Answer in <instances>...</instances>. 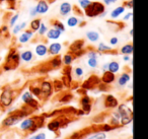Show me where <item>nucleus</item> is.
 Segmentation results:
<instances>
[{"mask_svg":"<svg viewBox=\"0 0 148 139\" xmlns=\"http://www.w3.org/2000/svg\"><path fill=\"white\" fill-rule=\"evenodd\" d=\"M34 111L31 108H29L27 106L21 107L19 110H13L9 113V115L1 122V126L0 129H8L11 127L15 126L16 124H18L21 120H23L25 118H27V116L33 114Z\"/></svg>","mask_w":148,"mask_h":139,"instance_id":"nucleus-1","label":"nucleus"},{"mask_svg":"<svg viewBox=\"0 0 148 139\" xmlns=\"http://www.w3.org/2000/svg\"><path fill=\"white\" fill-rule=\"evenodd\" d=\"M46 118H47L46 114L41 116L27 117L19 122V130L27 134H33L37 132L40 128L44 127Z\"/></svg>","mask_w":148,"mask_h":139,"instance_id":"nucleus-2","label":"nucleus"},{"mask_svg":"<svg viewBox=\"0 0 148 139\" xmlns=\"http://www.w3.org/2000/svg\"><path fill=\"white\" fill-rule=\"evenodd\" d=\"M72 122V119H70V116L66 115H59L56 118H54L52 121H50L47 124V128L53 133H55L56 136H60L59 131L63 128H66L70 123Z\"/></svg>","mask_w":148,"mask_h":139,"instance_id":"nucleus-3","label":"nucleus"},{"mask_svg":"<svg viewBox=\"0 0 148 139\" xmlns=\"http://www.w3.org/2000/svg\"><path fill=\"white\" fill-rule=\"evenodd\" d=\"M118 112L121 115V120H120V124L122 127L126 126V125L130 124L133 121V110L130 107H128L126 104H121L117 107Z\"/></svg>","mask_w":148,"mask_h":139,"instance_id":"nucleus-4","label":"nucleus"},{"mask_svg":"<svg viewBox=\"0 0 148 139\" xmlns=\"http://www.w3.org/2000/svg\"><path fill=\"white\" fill-rule=\"evenodd\" d=\"M19 63H21V56H19L18 53H16V50L12 49L7 55L5 63L3 65V70L4 71L13 70L16 67H18Z\"/></svg>","mask_w":148,"mask_h":139,"instance_id":"nucleus-5","label":"nucleus"},{"mask_svg":"<svg viewBox=\"0 0 148 139\" xmlns=\"http://www.w3.org/2000/svg\"><path fill=\"white\" fill-rule=\"evenodd\" d=\"M106 7L105 4H103L101 2H90L86 7L84 8V13L86 17H97L99 15H101L105 13Z\"/></svg>","mask_w":148,"mask_h":139,"instance_id":"nucleus-6","label":"nucleus"},{"mask_svg":"<svg viewBox=\"0 0 148 139\" xmlns=\"http://www.w3.org/2000/svg\"><path fill=\"white\" fill-rule=\"evenodd\" d=\"M15 98V94L10 88H4L0 94V106L2 108H8L12 105Z\"/></svg>","mask_w":148,"mask_h":139,"instance_id":"nucleus-7","label":"nucleus"},{"mask_svg":"<svg viewBox=\"0 0 148 139\" xmlns=\"http://www.w3.org/2000/svg\"><path fill=\"white\" fill-rule=\"evenodd\" d=\"M21 100H23V104L25 106H27L29 108H31L32 110L35 112V111L39 110L40 109V103L37 98H34V96L31 94V92L27 90V92H25L21 96Z\"/></svg>","mask_w":148,"mask_h":139,"instance_id":"nucleus-8","label":"nucleus"},{"mask_svg":"<svg viewBox=\"0 0 148 139\" xmlns=\"http://www.w3.org/2000/svg\"><path fill=\"white\" fill-rule=\"evenodd\" d=\"M84 40H76L69 46V53L73 54L74 57H80L82 54H84Z\"/></svg>","mask_w":148,"mask_h":139,"instance_id":"nucleus-9","label":"nucleus"},{"mask_svg":"<svg viewBox=\"0 0 148 139\" xmlns=\"http://www.w3.org/2000/svg\"><path fill=\"white\" fill-rule=\"evenodd\" d=\"M40 88H41V100H48L50 96L53 94L54 90H53V85H52L51 81H48V80H44V81L41 82V85H40Z\"/></svg>","mask_w":148,"mask_h":139,"instance_id":"nucleus-10","label":"nucleus"},{"mask_svg":"<svg viewBox=\"0 0 148 139\" xmlns=\"http://www.w3.org/2000/svg\"><path fill=\"white\" fill-rule=\"evenodd\" d=\"M101 83V78L99 76H97L95 74H92L91 76H89L86 80L82 83L81 88L85 90H90V89H95L97 86L99 85Z\"/></svg>","mask_w":148,"mask_h":139,"instance_id":"nucleus-11","label":"nucleus"},{"mask_svg":"<svg viewBox=\"0 0 148 139\" xmlns=\"http://www.w3.org/2000/svg\"><path fill=\"white\" fill-rule=\"evenodd\" d=\"M92 98L87 94L81 96L79 104H80V109L84 112L85 115H88L92 110Z\"/></svg>","mask_w":148,"mask_h":139,"instance_id":"nucleus-12","label":"nucleus"},{"mask_svg":"<svg viewBox=\"0 0 148 139\" xmlns=\"http://www.w3.org/2000/svg\"><path fill=\"white\" fill-rule=\"evenodd\" d=\"M93 131L92 126L87 127V128H84L82 130L76 131V132H73L70 136H68L66 139H84L85 137H87L88 135L91 134V132ZM95 132V131H93Z\"/></svg>","mask_w":148,"mask_h":139,"instance_id":"nucleus-13","label":"nucleus"},{"mask_svg":"<svg viewBox=\"0 0 148 139\" xmlns=\"http://www.w3.org/2000/svg\"><path fill=\"white\" fill-rule=\"evenodd\" d=\"M119 100L113 94H107L103 100V107L106 109H116L119 106Z\"/></svg>","mask_w":148,"mask_h":139,"instance_id":"nucleus-14","label":"nucleus"},{"mask_svg":"<svg viewBox=\"0 0 148 139\" xmlns=\"http://www.w3.org/2000/svg\"><path fill=\"white\" fill-rule=\"evenodd\" d=\"M115 80H116V75L114 73H112V72H110L109 70L103 71V76L101 77V82H103V84H106V85L112 84Z\"/></svg>","mask_w":148,"mask_h":139,"instance_id":"nucleus-15","label":"nucleus"},{"mask_svg":"<svg viewBox=\"0 0 148 139\" xmlns=\"http://www.w3.org/2000/svg\"><path fill=\"white\" fill-rule=\"evenodd\" d=\"M130 79H131V76H130V74L128 73V72H124V73H122L121 75L118 77L117 83H118V85H119L120 87H124V86L127 85V83L130 81Z\"/></svg>","mask_w":148,"mask_h":139,"instance_id":"nucleus-16","label":"nucleus"},{"mask_svg":"<svg viewBox=\"0 0 148 139\" xmlns=\"http://www.w3.org/2000/svg\"><path fill=\"white\" fill-rule=\"evenodd\" d=\"M62 50V44L60 43H53L48 48V53L52 56H57L60 54Z\"/></svg>","mask_w":148,"mask_h":139,"instance_id":"nucleus-17","label":"nucleus"},{"mask_svg":"<svg viewBox=\"0 0 148 139\" xmlns=\"http://www.w3.org/2000/svg\"><path fill=\"white\" fill-rule=\"evenodd\" d=\"M36 10H37V13L44 14V13H46L49 10V5H48V3L46 2L45 0H40L37 6H36Z\"/></svg>","mask_w":148,"mask_h":139,"instance_id":"nucleus-18","label":"nucleus"},{"mask_svg":"<svg viewBox=\"0 0 148 139\" xmlns=\"http://www.w3.org/2000/svg\"><path fill=\"white\" fill-rule=\"evenodd\" d=\"M34 36V32H32L31 30H27L25 32H23L18 38V42L21 44H25L31 40V38Z\"/></svg>","mask_w":148,"mask_h":139,"instance_id":"nucleus-19","label":"nucleus"},{"mask_svg":"<svg viewBox=\"0 0 148 139\" xmlns=\"http://www.w3.org/2000/svg\"><path fill=\"white\" fill-rule=\"evenodd\" d=\"M49 67L50 69H57V68H60L62 66V58L60 56H55L53 59H51V61L49 62Z\"/></svg>","mask_w":148,"mask_h":139,"instance_id":"nucleus-20","label":"nucleus"},{"mask_svg":"<svg viewBox=\"0 0 148 139\" xmlns=\"http://www.w3.org/2000/svg\"><path fill=\"white\" fill-rule=\"evenodd\" d=\"M36 54L40 57H44L48 54V47L45 44H39L36 47Z\"/></svg>","mask_w":148,"mask_h":139,"instance_id":"nucleus-21","label":"nucleus"},{"mask_svg":"<svg viewBox=\"0 0 148 139\" xmlns=\"http://www.w3.org/2000/svg\"><path fill=\"white\" fill-rule=\"evenodd\" d=\"M97 51L99 53H113V54H118L117 51H114L110 46L106 45L105 43H99V47H97Z\"/></svg>","mask_w":148,"mask_h":139,"instance_id":"nucleus-22","label":"nucleus"},{"mask_svg":"<svg viewBox=\"0 0 148 139\" xmlns=\"http://www.w3.org/2000/svg\"><path fill=\"white\" fill-rule=\"evenodd\" d=\"M19 56H21V60H23V61L25 62V63H29V62H31L32 60L34 59V54H33V52L29 51V50L23 51L21 54H19Z\"/></svg>","mask_w":148,"mask_h":139,"instance_id":"nucleus-23","label":"nucleus"},{"mask_svg":"<svg viewBox=\"0 0 148 139\" xmlns=\"http://www.w3.org/2000/svg\"><path fill=\"white\" fill-rule=\"evenodd\" d=\"M61 34H62L61 32L53 28V29L47 31V37H48V39H50V40H57L61 37Z\"/></svg>","mask_w":148,"mask_h":139,"instance_id":"nucleus-24","label":"nucleus"},{"mask_svg":"<svg viewBox=\"0 0 148 139\" xmlns=\"http://www.w3.org/2000/svg\"><path fill=\"white\" fill-rule=\"evenodd\" d=\"M72 6L69 2H63L60 5V13L61 15H67L68 13L71 12Z\"/></svg>","mask_w":148,"mask_h":139,"instance_id":"nucleus-25","label":"nucleus"},{"mask_svg":"<svg viewBox=\"0 0 148 139\" xmlns=\"http://www.w3.org/2000/svg\"><path fill=\"white\" fill-rule=\"evenodd\" d=\"M75 59H76V58L74 57L73 54L67 53V54H65V55L63 56V58H62V63H63L65 66H70V65H71V63Z\"/></svg>","mask_w":148,"mask_h":139,"instance_id":"nucleus-26","label":"nucleus"},{"mask_svg":"<svg viewBox=\"0 0 148 139\" xmlns=\"http://www.w3.org/2000/svg\"><path fill=\"white\" fill-rule=\"evenodd\" d=\"M86 38L91 43H95L99 40V34L95 31H89L86 33Z\"/></svg>","mask_w":148,"mask_h":139,"instance_id":"nucleus-27","label":"nucleus"},{"mask_svg":"<svg viewBox=\"0 0 148 139\" xmlns=\"http://www.w3.org/2000/svg\"><path fill=\"white\" fill-rule=\"evenodd\" d=\"M108 70H109L110 72H112V73H114V74L118 73V72H119V70H120L119 62H117V61L110 62V63L108 64Z\"/></svg>","mask_w":148,"mask_h":139,"instance_id":"nucleus-28","label":"nucleus"},{"mask_svg":"<svg viewBox=\"0 0 148 139\" xmlns=\"http://www.w3.org/2000/svg\"><path fill=\"white\" fill-rule=\"evenodd\" d=\"M84 139H107V134H106V132L97 131L93 134H90L87 137H85Z\"/></svg>","mask_w":148,"mask_h":139,"instance_id":"nucleus-29","label":"nucleus"},{"mask_svg":"<svg viewBox=\"0 0 148 139\" xmlns=\"http://www.w3.org/2000/svg\"><path fill=\"white\" fill-rule=\"evenodd\" d=\"M29 92H31L32 94L34 96V98H40L41 100V88H40V86H37V85H29Z\"/></svg>","mask_w":148,"mask_h":139,"instance_id":"nucleus-30","label":"nucleus"},{"mask_svg":"<svg viewBox=\"0 0 148 139\" xmlns=\"http://www.w3.org/2000/svg\"><path fill=\"white\" fill-rule=\"evenodd\" d=\"M123 55H131L133 53V44H126L120 50Z\"/></svg>","mask_w":148,"mask_h":139,"instance_id":"nucleus-31","label":"nucleus"},{"mask_svg":"<svg viewBox=\"0 0 148 139\" xmlns=\"http://www.w3.org/2000/svg\"><path fill=\"white\" fill-rule=\"evenodd\" d=\"M124 11H125V6L116 7V8L111 12V17L112 19H117V17H119L122 13H124Z\"/></svg>","mask_w":148,"mask_h":139,"instance_id":"nucleus-32","label":"nucleus"},{"mask_svg":"<svg viewBox=\"0 0 148 139\" xmlns=\"http://www.w3.org/2000/svg\"><path fill=\"white\" fill-rule=\"evenodd\" d=\"M72 100H73V94H70V92H66V94H64L63 96L59 98V103H61V104H68V103H70Z\"/></svg>","mask_w":148,"mask_h":139,"instance_id":"nucleus-33","label":"nucleus"},{"mask_svg":"<svg viewBox=\"0 0 148 139\" xmlns=\"http://www.w3.org/2000/svg\"><path fill=\"white\" fill-rule=\"evenodd\" d=\"M52 85H53V90H54L55 92H61V90L64 88L63 83H62V81H61V80H59V79L54 80V81L52 82Z\"/></svg>","mask_w":148,"mask_h":139,"instance_id":"nucleus-34","label":"nucleus"},{"mask_svg":"<svg viewBox=\"0 0 148 139\" xmlns=\"http://www.w3.org/2000/svg\"><path fill=\"white\" fill-rule=\"evenodd\" d=\"M41 23H42V21H41V19H34V21L31 23V25H29V27H31V31L34 32V33H35V32H37L38 30H39Z\"/></svg>","mask_w":148,"mask_h":139,"instance_id":"nucleus-35","label":"nucleus"},{"mask_svg":"<svg viewBox=\"0 0 148 139\" xmlns=\"http://www.w3.org/2000/svg\"><path fill=\"white\" fill-rule=\"evenodd\" d=\"M52 25H53L54 29L58 30V31H60L61 33H63V32L65 31V27H64V25L61 23V21H57V19H53V21H52Z\"/></svg>","mask_w":148,"mask_h":139,"instance_id":"nucleus-36","label":"nucleus"},{"mask_svg":"<svg viewBox=\"0 0 148 139\" xmlns=\"http://www.w3.org/2000/svg\"><path fill=\"white\" fill-rule=\"evenodd\" d=\"M87 65L90 68H97V65H99L97 57H88V59H87Z\"/></svg>","mask_w":148,"mask_h":139,"instance_id":"nucleus-37","label":"nucleus"},{"mask_svg":"<svg viewBox=\"0 0 148 139\" xmlns=\"http://www.w3.org/2000/svg\"><path fill=\"white\" fill-rule=\"evenodd\" d=\"M67 25L69 28H74V27H76V25H78V19L75 17H69L67 21Z\"/></svg>","mask_w":148,"mask_h":139,"instance_id":"nucleus-38","label":"nucleus"},{"mask_svg":"<svg viewBox=\"0 0 148 139\" xmlns=\"http://www.w3.org/2000/svg\"><path fill=\"white\" fill-rule=\"evenodd\" d=\"M25 27H27V23H25V21H23V23H19V25H15L14 29H13V34H14V35H16L18 32H21V30H23Z\"/></svg>","mask_w":148,"mask_h":139,"instance_id":"nucleus-39","label":"nucleus"},{"mask_svg":"<svg viewBox=\"0 0 148 139\" xmlns=\"http://www.w3.org/2000/svg\"><path fill=\"white\" fill-rule=\"evenodd\" d=\"M16 0H0V4H4V3H7L8 6L7 7H12V9H14V4Z\"/></svg>","mask_w":148,"mask_h":139,"instance_id":"nucleus-40","label":"nucleus"},{"mask_svg":"<svg viewBox=\"0 0 148 139\" xmlns=\"http://www.w3.org/2000/svg\"><path fill=\"white\" fill-rule=\"evenodd\" d=\"M47 31H48V29H47V27L45 25V23H41L39 30H38V32H39V35L40 36H44L46 33H47Z\"/></svg>","mask_w":148,"mask_h":139,"instance_id":"nucleus-41","label":"nucleus"},{"mask_svg":"<svg viewBox=\"0 0 148 139\" xmlns=\"http://www.w3.org/2000/svg\"><path fill=\"white\" fill-rule=\"evenodd\" d=\"M83 73H84V71H83V69L81 67H76L74 69V74H75L77 77H81V76L83 75Z\"/></svg>","mask_w":148,"mask_h":139,"instance_id":"nucleus-42","label":"nucleus"},{"mask_svg":"<svg viewBox=\"0 0 148 139\" xmlns=\"http://www.w3.org/2000/svg\"><path fill=\"white\" fill-rule=\"evenodd\" d=\"M91 1H89V0H78V3H79V5H80V7L82 9H84L85 7L87 6V5L90 3Z\"/></svg>","mask_w":148,"mask_h":139,"instance_id":"nucleus-43","label":"nucleus"},{"mask_svg":"<svg viewBox=\"0 0 148 139\" xmlns=\"http://www.w3.org/2000/svg\"><path fill=\"white\" fill-rule=\"evenodd\" d=\"M47 138V135L44 132H40L38 134L34 135V139H46Z\"/></svg>","mask_w":148,"mask_h":139,"instance_id":"nucleus-44","label":"nucleus"},{"mask_svg":"<svg viewBox=\"0 0 148 139\" xmlns=\"http://www.w3.org/2000/svg\"><path fill=\"white\" fill-rule=\"evenodd\" d=\"M18 17H19L18 14H15L14 17H13L12 19H10V27H14L15 23H16V21L18 19Z\"/></svg>","mask_w":148,"mask_h":139,"instance_id":"nucleus-45","label":"nucleus"},{"mask_svg":"<svg viewBox=\"0 0 148 139\" xmlns=\"http://www.w3.org/2000/svg\"><path fill=\"white\" fill-rule=\"evenodd\" d=\"M118 43H119V39H118L117 37H113L110 40V44H111L112 46H116Z\"/></svg>","mask_w":148,"mask_h":139,"instance_id":"nucleus-46","label":"nucleus"},{"mask_svg":"<svg viewBox=\"0 0 148 139\" xmlns=\"http://www.w3.org/2000/svg\"><path fill=\"white\" fill-rule=\"evenodd\" d=\"M124 5H125L126 7H128V8H132V7H133V0H129V1L124 3Z\"/></svg>","mask_w":148,"mask_h":139,"instance_id":"nucleus-47","label":"nucleus"},{"mask_svg":"<svg viewBox=\"0 0 148 139\" xmlns=\"http://www.w3.org/2000/svg\"><path fill=\"white\" fill-rule=\"evenodd\" d=\"M87 56L88 57H97V53L95 51H89L87 53Z\"/></svg>","mask_w":148,"mask_h":139,"instance_id":"nucleus-48","label":"nucleus"},{"mask_svg":"<svg viewBox=\"0 0 148 139\" xmlns=\"http://www.w3.org/2000/svg\"><path fill=\"white\" fill-rule=\"evenodd\" d=\"M103 2H105V4L110 5V4H112V3L117 2V0H103Z\"/></svg>","mask_w":148,"mask_h":139,"instance_id":"nucleus-49","label":"nucleus"},{"mask_svg":"<svg viewBox=\"0 0 148 139\" xmlns=\"http://www.w3.org/2000/svg\"><path fill=\"white\" fill-rule=\"evenodd\" d=\"M36 14H38V13H37V10H36V7H34L31 10V17H35Z\"/></svg>","mask_w":148,"mask_h":139,"instance_id":"nucleus-50","label":"nucleus"},{"mask_svg":"<svg viewBox=\"0 0 148 139\" xmlns=\"http://www.w3.org/2000/svg\"><path fill=\"white\" fill-rule=\"evenodd\" d=\"M132 15H133V14H132V13H131V12H130V13H128V14H127V15H126V17H124V21H128V19H130V17H132Z\"/></svg>","mask_w":148,"mask_h":139,"instance_id":"nucleus-51","label":"nucleus"},{"mask_svg":"<svg viewBox=\"0 0 148 139\" xmlns=\"http://www.w3.org/2000/svg\"><path fill=\"white\" fill-rule=\"evenodd\" d=\"M123 60H124V61H129V60H130V56L129 55H125L123 57Z\"/></svg>","mask_w":148,"mask_h":139,"instance_id":"nucleus-52","label":"nucleus"},{"mask_svg":"<svg viewBox=\"0 0 148 139\" xmlns=\"http://www.w3.org/2000/svg\"><path fill=\"white\" fill-rule=\"evenodd\" d=\"M103 71H107L108 70V64H105V65L103 66Z\"/></svg>","mask_w":148,"mask_h":139,"instance_id":"nucleus-53","label":"nucleus"},{"mask_svg":"<svg viewBox=\"0 0 148 139\" xmlns=\"http://www.w3.org/2000/svg\"><path fill=\"white\" fill-rule=\"evenodd\" d=\"M130 35L133 36V30H131V31H130Z\"/></svg>","mask_w":148,"mask_h":139,"instance_id":"nucleus-54","label":"nucleus"},{"mask_svg":"<svg viewBox=\"0 0 148 139\" xmlns=\"http://www.w3.org/2000/svg\"><path fill=\"white\" fill-rule=\"evenodd\" d=\"M29 139H34V136H32V137H29Z\"/></svg>","mask_w":148,"mask_h":139,"instance_id":"nucleus-55","label":"nucleus"}]
</instances>
